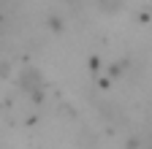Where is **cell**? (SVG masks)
<instances>
[{
    "instance_id": "obj_1",
    "label": "cell",
    "mask_w": 152,
    "mask_h": 149,
    "mask_svg": "<svg viewBox=\"0 0 152 149\" xmlns=\"http://www.w3.org/2000/svg\"><path fill=\"white\" fill-rule=\"evenodd\" d=\"M41 73H38L35 68H27V71H22V76H19V84H22V89H38V87H41Z\"/></svg>"
},
{
    "instance_id": "obj_2",
    "label": "cell",
    "mask_w": 152,
    "mask_h": 149,
    "mask_svg": "<svg viewBox=\"0 0 152 149\" xmlns=\"http://www.w3.org/2000/svg\"><path fill=\"white\" fill-rule=\"evenodd\" d=\"M120 3H122V0H101V8L103 11H117Z\"/></svg>"
}]
</instances>
